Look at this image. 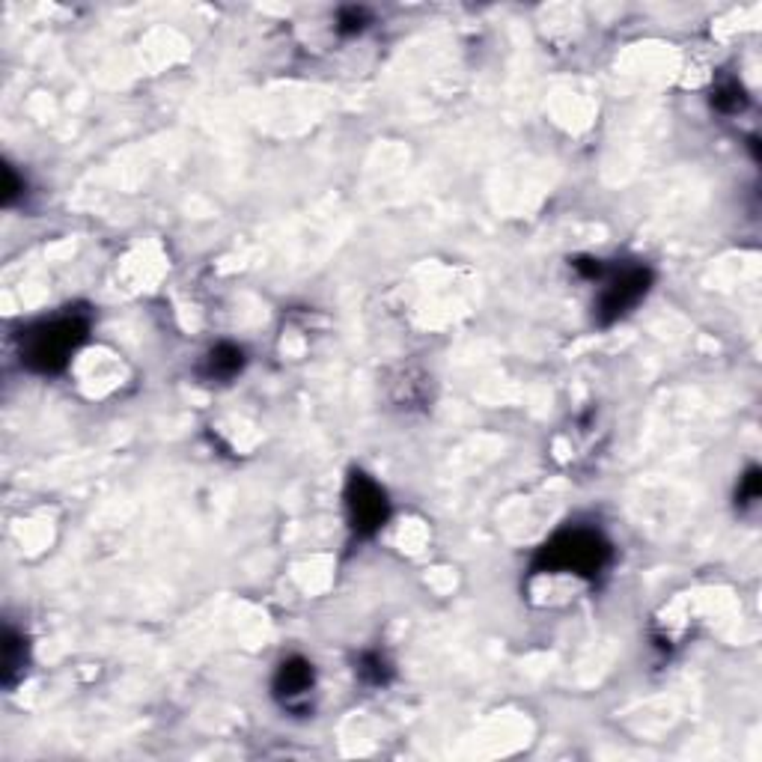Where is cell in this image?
<instances>
[{"label":"cell","instance_id":"7c38bea8","mask_svg":"<svg viewBox=\"0 0 762 762\" xmlns=\"http://www.w3.org/2000/svg\"><path fill=\"white\" fill-rule=\"evenodd\" d=\"M18 194H22V182L15 179L13 167H4V206H13Z\"/></svg>","mask_w":762,"mask_h":762},{"label":"cell","instance_id":"7a4b0ae2","mask_svg":"<svg viewBox=\"0 0 762 762\" xmlns=\"http://www.w3.org/2000/svg\"><path fill=\"white\" fill-rule=\"evenodd\" d=\"M610 542L590 527H569L551 536L539 548L533 569L536 572H569L581 578H599L610 563Z\"/></svg>","mask_w":762,"mask_h":762},{"label":"cell","instance_id":"6da1fadb","mask_svg":"<svg viewBox=\"0 0 762 762\" xmlns=\"http://www.w3.org/2000/svg\"><path fill=\"white\" fill-rule=\"evenodd\" d=\"M90 333V316L60 313L54 319L36 322L18 337L22 364L33 373H60Z\"/></svg>","mask_w":762,"mask_h":762},{"label":"cell","instance_id":"4fadbf2b","mask_svg":"<svg viewBox=\"0 0 762 762\" xmlns=\"http://www.w3.org/2000/svg\"><path fill=\"white\" fill-rule=\"evenodd\" d=\"M575 268H578V272L584 274V277H602V265H599V259H575L572 263Z\"/></svg>","mask_w":762,"mask_h":762},{"label":"cell","instance_id":"ba28073f","mask_svg":"<svg viewBox=\"0 0 762 762\" xmlns=\"http://www.w3.org/2000/svg\"><path fill=\"white\" fill-rule=\"evenodd\" d=\"M712 105L718 110H723V114H732V110H741L748 105V96H745V90H741L739 83L730 81V83H721V87L714 90Z\"/></svg>","mask_w":762,"mask_h":762},{"label":"cell","instance_id":"30bf717a","mask_svg":"<svg viewBox=\"0 0 762 762\" xmlns=\"http://www.w3.org/2000/svg\"><path fill=\"white\" fill-rule=\"evenodd\" d=\"M762 495V477H759V468H750L745 477L739 480V491H736V504L739 507H750L757 504Z\"/></svg>","mask_w":762,"mask_h":762},{"label":"cell","instance_id":"277c9868","mask_svg":"<svg viewBox=\"0 0 762 762\" xmlns=\"http://www.w3.org/2000/svg\"><path fill=\"white\" fill-rule=\"evenodd\" d=\"M653 286V272L646 265H628L619 274H613L608 286L602 290L596 301V322L608 328L617 319H622Z\"/></svg>","mask_w":762,"mask_h":762},{"label":"cell","instance_id":"8fae6325","mask_svg":"<svg viewBox=\"0 0 762 762\" xmlns=\"http://www.w3.org/2000/svg\"><path fill=\"white\" fill-rule=\"evenodd\" d=\"M364 27H367V9H358V6L340 9V18H337L340 33H360Z\"/></svg>","mask_w":762,"mask_h":762},{"label":"cell","instance_id":"8992f818","mask_svg":"<svg viewBox=\"0 0 762 762\" xmlns=\"http://www.w3.org/2000/svg\"><path fill=\"white\" fill-rule=\"evenodd\" d=\"M241 367H245V351L232 342H221L203 360V376L209 381H229L241 373Z\"/></svg>","mask_w":762,"mask_h":762},{"label":"cell","instance_id":"9c48e42d","mask_svg":"<svg viewBox=\"0 0 762 762\" xmlns=\"http://www.w3.org/2000/svg\"><path fill=\"white\" fill-rule=\"evenodd\" d=\"M358 673H360V680L369 685H385L390 680V664L378 653H367V655H360Z\"/></svg>","mask_w":762,"mask_h":762},{"label":"cell","instance_id":"5b68a950","mask_svg":"<svg viewBox=\"0 0 762 762\" xmlns=\"http://www.w3.org/2000/svg\"><path fill=\"white\" fill-rule=\"evenodd\" d=\"M316 685V673H313V664L307 662V658L301 655H292L286 658V662L277 667L274 673V697L281 700L286 709H301V706L307 703V697H310Z\"/></svg>","mask_w":762,"mask_h":762},{"label":"cell","instance_id":"52a82bcc","mask_svg":"<svg viewBox=\"0 0 762 762\" xmlns=\"http://www.w3.org/2000/svg\"><path fill=\"white\" fill-rule=\"evenodd\" d=\"M27 640L18 637L15 631H6L4 637V685H13L18 673H24L27 664Z\"/></svg>","mask_w":762,"mask_h":762},{"label":"cell","instance_id":"3957f363","mask_svg":"<svg viewBox=\"0 0 762 762\" xmlns=\"http://www.w3.org/2000/svg\"><path fill=\"white\" fill-rule=\"evenodd\" d=\"M346 513L358 536H373L390 518V500L373 477L355 471L346 482Z\"/></svg>","mask_w":762,"mask_h":762}]
</instances>
